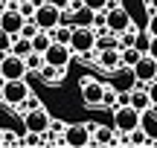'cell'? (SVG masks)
Wrapping results in <instances>:
<instances>
[{
    "instance_id": "40",
    "label": "cell",
    "mask_w": 157,
    "mask_h": 148,
    "mask_svg": "<svg viewBox=\"0 0 157 148\" xmlns=\"http://www.w3.org/2000/svg\"><path fill=\"white\" fill-rule=\"evenodd\" d=\"M6 3H9V0H6Z\"/></svg>"
},
{
    "instance_id": "38",
    "label": "cell",
    "mask_w": 157,
    "mask_h": 148,
    "mask_svg": "<svg viewBox=\"0 0 157 148\" xmlns=\"http://www.w3.org/2000/svg\"><path fill=\"white\" fill-rule=\"evenodd\" d=\"M3 139H6V128L0 125V148H3Z\"/></svg>"
},
{
    "instance_id": "10",
    "label": "cell",
    "mask_w": 157,
    "mask_h": 148,
    "mask_svg": "<svg viewBox=\"0 0 157 148\" xmlns=\"http://www.w3.org/2000/svg\"><path fill=\"white\" fill-rule=\"evenodd\" d=\"M47 64H52V67H67L70 58H73V50H70V44H58V41H52L50 50L44 52Z\"/></svg>"
},
{
    "instance_id": "7",
    "label": "cell",
    "mask_w": 157,
    "mask_h": 148,
    "mask_svg": "<svg viewBox=\"0 0 157 148\" xmlns=\"http://www.w3.org/2000/svg\"><path fill=\"white\" fill-rule=\"evenodd\" d=\"M105 26L111 29L113 35L125 32V29L131 26V15H128V9H122V6H113V0H111V9H105Z\"/></svg>"
},
{
    "instance_id": "25",
    "label": "cell",
    "mask_w": 157,
    "mask_h": 148,
    "mask_svg": "<svg viewBox=\"0 0 157 148\" xmlns=\"http://www.w3.org/2000/svg\"><path fill=\"white\" fill-rule=\"evenodd\" d=\"M137 35H140V29H137L134 23H131L125 32H119V50H122V46H134L137 44Z\"/></svg>"
},
{
    "instance_id": "32",
    "label": "cell",
    "mask_w": 157,
    "mask_h": 148,
    "mask_svg": "<svg viewBox=\"0 0 157 148\" xmlns=\"http://www.w3.org/2000/svg\"><path fill=\"white\" fill-rule=\"evenodd\" d=\"M84 6H90V9H96V12H102V9H108L111 6V0H82Z\"/></svg>"
},
{
    "instance_id": "24",
    "label": "cell",
    "mask_w": 157,
    "mask_h": 148,
    "mask_svg": "<svg viewBox=\"0 0 157 148\" xmlns=\"http://www.w3.org/2000/svg\"><path fill=\"white\" fill-rule=\"evenodd\" d=\"M41 3H44V0H17V12L29 20V17H35V9H38Z\"/></svg>"
},
{
    "instance_id": "39",
    "label": "cell",
    "mask_w": 157,
    "mask_h": 148,
    "mask_svg": "<svg viewBox=\"0 0 157 148\" xmlns=\"http://www.w3.org/2000/svg\"><path fill=\"white\" fill-rule=\"evenodd\" d=\"M3 81H6V79H3V76H0V87H3Z\"/></svg>"
},
{
    "instance_id": "35",
    "label": "cell",
    "mask_w": 157,
    "mask_h": 148,
    "mask_svg": "<svg viewBox=\"0 0 157 148\" xmlns=\"http://www.w3.org/2000/svg\"><path fill=\"white\" fill-rule=\"evenodd\" d=\"M148 96H151V105L157 108V79H154V81H148Z\"/></svg>"
},
{
    "instance_id": "8",
    "label": "cell",
    "mask_w": 157,
    "mask_h": 148,
    "mask_svg": "<svg viewBox=\"0 0 157 148\" xmlns=\"http://www.w3.org/2000/svg\"><path fill=\"white\" fill-rule=\"evenodd\" d=\"M93 142V131L87 128V122L84 125H67V131H64V145L67 148H87Z\"/></svg>"
},
{
    "instance_id": "19",
    "label": "cell",
    "mask_w": 157,
    "mask_h": 148,
    "mask_svg": "<svg viewBox=\"0 0 157 148\" xmlns=\"http://www.w3.org/2000/svg\"><path fill=\"white\" fill-rule=\"evenodd\" d=\"M64 73H67V67H52V64H44V67L38 70V76L47 84H58V81L64 79Z\"/></svg>"
},
{
    "instance_id": "11",
    "label": "cell",
    "mask_w": 157,
    "mask_h": 148,
    "mask_svg": "<svg viewBox=\"0 0 157 148\" xmlns=\"http://www.w3.org/2000/svg\"><path fill=\"white\" fill-rule=\"evenodd\" d=\"M134 76H137V81H140V84L154 81V79H157V58L146 52V55H143L140 61L134 64Z\"/></svg>"
},
{
    "instance_id": "30",
    "label": "cell",
    "mask_w": 157,
    "mask_h": 148,
    "mask_svg": "<svg viewBox=\"0 0 157 148\" xmlns=\"http://www.w3.org/2000/svg\"><path fill=\"white\" fill-rule=\"evenodd\" d=\"M9 50H12V35L6 32L3 26H0V52H3V55H6V52H9Z\"/></svg>"
},
{
    "instance_id": "1",
    "label": "cell",
    "mask_w": 157,
    "mask_h": 148,
    "mask_svg": "<svg viewBox=\"0 0 157 148\" xmlns=\"http://www.w3.org/2000/svg\"><path fill=\"white\" fill-rule=\"evenodd\" d=\"M70 50H73L76 55H90V52H96V26H73Z\"/></svg>"
},
{
    "instance_id": "16",
    "label": "cell",
    "mask_w": 157,
    "mask_h": 148,
    "mask_svg": "<svg viewBox=\"0 0 157 148\" xmlns=\"http://www.w3.org/2000/svg\"><path fill=\"white\" fill-rule=\"evenodd\" d=\"M90 145H111V148H117V128L96 125V131H93V142H90Z\"/></svg>"
},
{
    "instance_id": "4",
    "label": "cell",
    "mask_w": 157,
    "mask_h": 148,
    "mask_svg": "<svg viewBox=\"0 0 157 148\" xmlns=\"http://www.w3.org/2000/svg\"><path fill=\"white\" fill-rule=\"evenodd\" d=\"M0 76H3L6 81H9V79H26V76H29L26 58H23V55H15V52H6L3 61H0Z\"/></svg>"
},
{
    "instance_id": "3",
    "label": "cell",
    "mask_w": 157,
    "mask_h": 148,
    "mask_svg": "<svg viewBox=\"0 0 157 148\" xmlns=\"http://www.w3.org/2000/svg\"><path fill=\"white\" fill-rule=\"evenodd\" d=\"M29 93H32V87H29L26 79H9V81H3V87H0V99L9 102L12 108H17Z\"/></svg>"
},
{
    "instance_id": "2",
    "label": "cell",
    "mask_w": 157,
    "mask_h": 148,
    "mask_svg": "<svg viewBox=\"0 0 157 148\" xmlns=\"http://www.w3.org/2000/svg\"><path fill=\"white\" fill-rule=\"evenodd\" d=\"M140 116L143 110H137L134 105H119V108H113V128L119 134H131L134 128H140Z\"/></svg>"
},
{
    "instance_id": "37",
    "label": "cell",
    "mask_w": 157,
    "mask_h": 148,
    "mask_svg": "<svg viewBox=\"0 0 157 148\" xmlns=\"http://www.w3.org/2000/svg\"><path fill=\"white\" fill-rule=\"evenodd\" d=\"M146 6H148L151 12H157V0H146Z\"/></svg>"
},
{
    "instance_id": "17",
    "label": "cell",
    "mask_w": 157,
    "mask_h": 148,
    "mask_svg": "<svg viewBox=\"0 0 157 148\" xmlns=\"http://www.w3.org/2000/svg\"><path fill=\"white\" fill-rule=\"evenodd\" d=\"M137 110H148L151 108V96H148V84H137L134 90H131V102Z\"/></svg>"
},
{
    "instance_id": "33",
    "label": "cell",
    "mask_w": 157,
    "mask_h": 148,
    "mask_svg": "<svg viewBox=\"0 0 157 148\" xmlns=\"http://www.w3.org/2000/svg\"><path fill=\"white\" fill-rule=\"evenodd\" d=\"M50 131H52V134H61V137H64V131H67V125H64L61 119H52V122H50Z\"/></svg>"
},
{
    "instance_id": "14",
    "label": "cell",
    "mask_w": 157,
    "mask_h": 148,
    "mask_svg": "<svg viewBox=\"0 0 157 148\" xmlns=\"http://www.w3.org/2000/svg\"><path fill=\"white\" fill-rule=\"evenodd\" d=\"M113 87H117V90H134L137 84H140V81H137V76H134V67H119V70H113Z\"/></svg>"
},
{
    "instance_id": "26",
    "label": "cell",
    "mask_w": 157,
    "mask_h": 148,
    "mask_svg": "<svg viewBox=\"0 0 157 148\" xmlns=\"http://www.w3.org/2000/svg\"><path fill=\"white\" fill-rule=\"evenodd\" d=\"M47 64V58H44V52H38V50H32L26 55V67H29V73H38L41 67Z\"/></svg>"
},
{
    "instance_id": "27",
    "label": "cell",
    "mask_w": 157,
    "mask_h": 148,
    "mask_svg": "<svg viewBox=\"0 0 157 148\" xmlns=\"http://www.w3.org/2000/svg\"><path fill=\"white\" fill-rule=\"evenodd\" d=\"M35 108H44V105H41V99H38V96H35V93H29V96H26V99H23V102H21V105H17V110H21V116H23V113H26V110H35Z\"/></svg>"
},
{
    "instance_id": "9",
    "label": "cell",
    "mask_w": 157,
    "mask_h": 148,
    "mask_svg": "<svg viewBox=\"0 0 157 148\" xmlns=\"http://www.w3.org/2000/svg\"><path fill=\"white\" fill-rule=\"evenodd\" d=\"M50 122H52V116L47 113V108H35V110L23 113V128L32 131V134H47L50 131Z\"/></svg>"
},
{
    "instance_id": "29",
    "label": "cell",
    "mask_w": 157,
    "mask_h": 148,
    "mask_svg": "<svg viewBox=\"0 0 157 148\" xmlns=\"http://www.w3.org/2000/svg\"><path fill=\"white\" fill-rule=\"evenodd\" d=\"M38 32H41V26H38V23L32 20V17H29V20L23 23V29H21V35H23V38H29V41H32V38H35Z\"/></svg>"
},
{
    "instance_id": "6",
    "label": "cell",
    "mask_w": 157,
    "mask_h": 148,
    "mask_svg": "<svg viewBox=\"0 0 157 148\" xmlns=\"http://www.w3.org/2000/svg\"><path fill=\"white\" fill-rule=\"evenodd\" d=\"M105 87H108V84L96 81L93 76L82 79V102L87 105V108H102V96H105Z\"/></svg>"
},
{
    "instance_id": "22",
    "label": "cell",
    "mask_w": 157,
    "mask_h": 148,
    "mask_svg": "<svg viewBox=\"0 0 157 148\" xmlns=\"http://www.w3.org/2000/svg\"><path fill=\"white\" fill-rule=\"evenodd\" d=\"M143 55H146V52L137 50V46H122V64H125V67H134Z\"/></svg>"
},
{
    "instance_id": "12",
    "label": "cell",
    "mask_w": 157,
    "mask_h": 148,
    "mask_svg": "<svg viewBox=\"0 0 157 148\" xmlns=\"http://www.w3.org/2000/svg\"><path fill=\"white\" fill-rule=\"evenodd\" d=\"M96 67L105 70V73H113V70L122 67V50L113 46V50H99L96 52Z\"/></svg>"
},
{
    "instance_id": "15",
    "label": "cell",
    "mask_w": 157,
    "mask_h": 148,
    "mask_svg": "<svg viewBox=\"0 0 157 148\" xmlns=\"http://www.w3.org/2000/svg\"><path fill=\"white\" fill-rule=\"evenodd\" d=\"M96 15H99V12L84 6V3L76 6L73 9V26H96Z\"/></svg>"
},
{
    "instance_id": "36",
    "label": "cell",
    "mask_w": 157,
    "mask_h": 148,
    "mask_svg": "<svg viewBox=\"0 0 157 148\" xmlns=\"http://www.w3.org/2000/svg\"><path fill=\"white\" fill-rule=\"evenodd\" d=\"M148 35H157V12H151V17H148Z\"/></svg>"
},
{
    "instance_id": "28",
    "label": "cell",
    "mask_w": 157,
    "mask_h": 148,
    "mask_svg": "<svg viewBox=\"0 0 157 148\" xmlns=\"http://www.w3.org/2000/svg\"><path fill=\"white\" fill-rule=\"evenodd\" d=\"M21 145H23V148H35V145H44V134H32V131H26V137L21 139Z\"/></svg>"
},
{
    "instance_id": "23",
    "label": "cell",
    "mask_w": 157,
    "mask_h": 148,
    "mask_svg": "<svg viewBox=\"0 0 157 148\" xmlns=\"http://www.w3.org/2000/svg\"><path fill=\"white\" fill-rule=\"evenodd\" d=\"M50 44H52V35L47 32V29H41V32L32 38V50H38V52H47V50H50Z\"/></svg>"
},
{
    "instance_id": "34",
    "label": "cell",
    "mask_w": 157,
    "mask_h": 148,
    "mask_svg": "<svg viewBox=\"0 0 157 148\" xmlns=\"http://www.w3.org/2000/svg\"><path fill=\"white\" fill-rule=\"evenodd\" d=\"M3 145H21L17 134H15V131H6V139H3Z\"/></svg>"
},
{
    "instance_id": "18",
    "label": "cell",
    "mask_w": 157,
    "mask_h": 148,
    "mask_svg": "<svg viewBox=\"0 0 157 148\" xmlns=\"http://www.w3.org/2000/svg\"><path fill=\"white\" fill-rule=\"evenodd\" d=\"M140 128L157 142V108H154V105H151L148 110H143V116H140Z\"/></svg>"
},
{
    "instance_id": "31",
    "label": "cell",
    "mask_w": 157,
    "mask_h": 148,
    "mask_svg": "<svg viewBox=\"0 0 157 148\" xmlns=\"http://www.w3.org/2000/svg\"><path fill=\"white\" fill-rule=\"evenodd\" d=\"M148 44H151V35H148V29H146V32H140V35H137V50H143V52H148Z\"/></svg>"
},
{
    "instance_id": "5",
    "label": "cell",
    "mask_w": 157,
    "mask_h": 148,
    "mask_svg": "<svg viewBox=\"0 0 157 148\" xmlns=\"http://www.w3.org/2000/svg\"><path fill=\"white\" fill-rule=\"evenodd\" d=\"M32 20L38 23L41 29H47V32H50V29H56L58 23H61V6H58V3H50V0H44V3L35 9V17H32Z\"/></svg>"
},
{
    "instance_id": "13",
    "label": "cell",
    "mask_w": 157,
    "mask_h": 148,
    "mask_svg": "<svg viewBox=\"0 0 157 148\" xmlns=\"http://www.w3.org/2000/svg\"><path fill=\"white\" fill-rule=\"evenodd\" d=\"M23 23H26V17L21 15V12L15 9V6H6V12H3V17H0V26L6 29V32L15 38V35H21V29H23Z\"/></svg>"
},
{
    "instance_id": "21",
    "label": "cell",
    "mask_w": 157,
    "mask_h": 148,
    "mask_svg": "<svg viewBox=\"0 0 157 148\" xmlns=\"http://www.w3.org/2000/svg\"><path fill=\"white\" fill-rule=\"evenodd\" d=\"M52 41H58V44H70V38H73V26H67V23H58L56 29H50Z\"/></svg>"
},
{
    "instance_id": "20",
    "label": "cell",
    "mask_w": 157,
    "mask_h": 148,
    "mask_svg": "<svg viewBox=\"0 0 157 148\" xmlns=\"http://www.w3.org/2000/svg\"><path fill=\"white\" fill-rule=\"evenodd\" d=\"M9 52H15V55H23V58H26L29 52H32V41L23 38V35H15V38H12V50H9Z\"/></svg>"
}]
</instances>
